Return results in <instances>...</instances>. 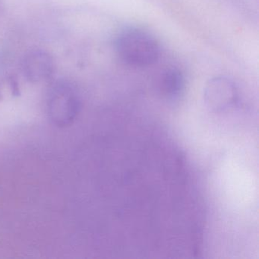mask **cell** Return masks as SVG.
I'll return each instance as SVG.
<instances>
[{
    "label": "cell",
    "instance_id": "cell-1",
    "mask_svg": "<svg viewBox=\"0 0 259 259\" xmlns=\"http://www.w3.org/2000/svg\"><path fill=\"white\" fill-rule=\"evenodd\" d=\"M116 51L120 60L133 67H147L160 57V47L154 37L139 29H128L119 34Z\"/></svg>",
    "mask_w": 259,
    "mask_h": 259
},
{
    "label": "cell",
    "instance_id": "cell-2",
    "mask_svg": "<svg viewBox=\"0 0 259 259\" xmlns=\"http://www.w3.org/2000/svg\"><path fill=\"white\" fill-rule=\"evenodd\" d=\"M50 116L56 123L66 125L78 115L80 100L75 89L67 83L60 82L51 88L48 98Z\"/></svg>",
    "mask_w": 259,
    "mask_h": 259
},
{
    "label": "cell",
    "instance_id": "cell-3",
    "mask_svg": "<svg viewBox=\"0 0 259 259\" xmlns=\"http://www.w3.org/2000/svg\"><path fill=\"white\" fill-rule=\"evenodd\" d=\"M204 98L209 108L221 111L234 104L237 98V91L233 81L224 77H218L206 84Z\"/></svg>",
    "mask_w": 259,
    "mask_h": 259
},
{
    "label": "cell",
    "instance_id": "cell-4",
    "mask_svg": "<svg viewBox=\"0 0 259 259\" xmlns=\"http://www.w3.org/2000/svg\"><path fill=\"white\" fill-rule=\"evenodd\" d=\"M52 57L45 51L36 50L26 54L22 62V70L27 79L40 82L48 79L54 72Z\"/></svg>",
    "mask_w": 259,
    "mask_h": 259
},
{
    "label": "cell",
    "instance_id": "cell-5",
    "mask_svg": "<svg viewBox=\"0 0 259 259\" xmlns=\"http://www.w3.org/2000/svg\"><path fill=\"white\" fill-rule=\"evenodd\" d=\"M159 86L165 96L175 99L180 96L184 89V77L177 69H166L160 75Z\"/></svg>",
    "mask_w": 259,
    "mask_h": 259
}]
</instances>
